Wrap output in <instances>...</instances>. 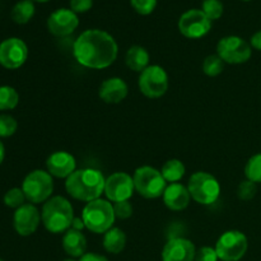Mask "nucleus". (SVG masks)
Instances as JSON below:
<instances>
[{"mask_svg": "<svg viewBox=\"0 0 261 261\" xmlns=\"http://www.w3.org/2000/svg\"><path fill=\"white\" fill-rule=\"evenodd\" d=\"M73 54L81 65L89 69H105L117 59L119 46L115 38L103 30H87L73 45Z\"/></svg>", "mask_w": 261, "mask_h": 261, "instance_id": "obj_1", "label": "nucleus"}, {"mask_svg": "<svg viewBox=\"0 0 261 261\" xmlns=\"http://www.w3.org/2000/svg\"><path fill=\"white\" fill-rule=\"evenodd\" d=\"M106 178L101 171L94 168H82L76 170L65 181L66 193L75 200L93 201L101 198L105 193Z\"/></svg>", "mask_w": 261, "mask_h": 261, "instance_id": "obj_2", "label": "nucleus"}, {"mask_svg": "<svg viewBox=\"0 0 261 261\" xmlns=\"http://www.w3.org/2000/svg\"><path fill=\"white\" fill-rule=\"evenodd\" d=\"M74 218L73 205L64 196L48 199L41 212V221L51 233H65L71 228Z\"/></svg>", "mask_w": 261, "mask_h": 261, "instance_id": "obj_3", "label": "nucleus"}, {"mask_svg": "<svg viewBox=\"0 0 261 261\" xmlns=\"http://www.w3.org/2000/svg\"><path fill=\"white\" fill-rule=\"evenodd\" d=\"M114 205L110 200L96 199L86 204L82 212V221L84 227L93 233H106L115 223Z\"/></svg>", "mask_w": 261, "mask_h": 261, "instance_id": "obj_4", "label": "nucleus"}, {"mask_svg": "<svg viewBox=\"0 0 261 261\" xmlns=\"http://www.w3.org/2000/svg\"><path fill=\"white\" fill-rule=\"evenodd\" d=\"M189 193L194 201L201 205H211L218 200L221 195V185L213 175L199 171L189 180Z\"/></svg>", "mask_w": 261, "mask_h": 261, "instance_id": "obj_5", "label": "nucleus"}, {"mask_svg": "<svg viewBox=\"0 0 261 261\" xmlns=\"http://www.w3.org/2000/svg\"><path fill=\"white\" fill-rule=\"evenodd\" d=\"M22 190L31 204L46 203L54 193L53 176L47 171H32L23 180Z\"/></svg>", "mask_w": 261, "mask_h": 261, "instance_id": "obj_6", "label": "nucleus"}, {"mask_svg": "<svg viewBox=\"0 0 261 261\" xmlns=\"http://www.w3.org/2000/svg\"><path fill=\"white\" fill-rule=\"evenodd\" d=\"M135 190L145 199H157L163 196L167 182L161 171L150 166H142L137 168L133 176Z\"/></svg>", "mask_w": 261, "mask_h": 261, "instance_id": "obj_7", "label": "nucleus"}, {"mask_svg": "<svg viewBox=\"0 0 261 261\" xmlns=\"http://www.w3.org/2000/svg\"><path fill=\"white\" fill-rule=\"evenodd\" d=\"M216 251L219 260L240 261L246 255L249 249V240L241 231H227L222 234L216 244Z\"/></svg>", "mask_w": 261, "mask_h": 261, "instance_id": "obj_8", "label": "nucleus"}, {"mask_svg": "<svg viewBox=\"0 0 261 261\" xmlns=\"http://www.w3.org/2000/svg\"><path fill=\"white\" fill-rule=\"evenodd\" d=\"M217 55L227 64H244L250 60L252 47L250 42L240 36H227L217 43Z\"/></svg>", "mask_w": 261, "mask_h": 261, "instance_id": "obj_9", "label": "nucleus"}, {"mask_svg": "<svg viewBox=\"0 0 261 261\" xmlns=\"http://www.w3.org/2000/svg\"><path fill=\"white\" fill-rule=\"evenodd\" d=\"M138 86L148 98H161L168 89V75L162 66L149 65L140 73Z\"/></svg>", "mask_w": 261, "mask_h": 261, "instance_id": "obj_10", "label": "nucleus"}, {"mask_svg": "<svg viewBox=\"0 0 261 261\" xmlns=\"http://www.w3.org/2000/svg\"><path fill=\"white\" fill-rule=\"evenodd\" d=\"M177 25L184 37L196 40L208 35L212 30V20L201 9H190L181 14Z\"/></svg>", "mask_w": 261, "mask_h": 261, "instance_id": "obj_11", "label": "nucleus"}, {"mask_svg": "<svg viewBox=\"0 0 261 261\" xmlns=\"http://www.w3.org/2000/svg\"><path fill=\"white\" fill-rule=\"evenodd\" d=\"M28 58V47L24 41L10 37L0 43V65L7 69H18Z\"/></svg>", "mask_w": 261, "mask_h": 261, "instance_id": "obj_12", "label": "nucleus"}, {"mask_svg": "<svg viewBox=\"0 0 261 261\" xmlns=\"http://www.w3.org/2000/svg\"><path fill=\"white\" fill-rule=\"evenodd\" d=\"M135 190L134 180L126 172H115L106 178L105 184V195L110 201L129 200Z\"/></svg>", "mask_w": 261, "mask_h": 261, "instance_id": "obj_13", "label": "nucleus"}, {"mask_svg": "<svg viewBox=\"0 0 261 261\" xmlns=\"http://www.w3.org/2000/svg\"><path fill=\"white\" fill-rule=\"evenodd\" d=\"M79 18L70 8L56 9L47 18V30L56 37H66L78 28Z\"/></svg>", "mask_w": 261, "mask_h": 261, "instance_id": "obj_14", "label": "nucleus"}, {"mask_svg": "<svg viewBox=\"0 0 261 261\" xmlns=\"http://www.w3.org/2000/svg\"><path fill=\"white\" fill-rule=\"evenodd\" d=\"M41 213L35 204H24L15 211L13 217L14 229L19 236L27 237L35 233L40 226Z\"/></svg>", "mask_w": 261, "mask_h": 261, "instance_id": "obj_15", "label": "nucleus"}, {"mask_svg": "<svg viewBox=\"0 0 261 261\" xmlns=\"http://www.w3.org/2000/svg\"><path fill=\"white\" fill-rule=\"evenodd\" d=\"M196 249L190 240L176 237L165 245L162 261H195Z\"/></svg>", "mask_w": 261, "mask_h": 261, "instance_id": "obj_16", "label": "nucleus"}, {"mask_svg": "<svg viewBox=\"0 0 261 261\" xmlns=\"http://www.w3.org/2000/svg\"><path fill=\"white\" fill-rule=\"evenodd\" d=\"M46 167H47V172L53 177L68 178L76 171V161L70 153L65 150H59L47 158Z\"/></svg>", "mask_w": 261, "mask_h": 261, "instance_id": "obj_17", "label": "nucleus"}, {"mask_svg": "<svg viewBox=\"0 0 261 261\" xmlns=\"http://www.w3.org/2000/svg\"><path fill=\"white\" fill-rule=\"evenodd\" d=\"M127 84L125 83L124 79L119 76H112V78L106 79L99 87V98L109 105H116L124 101L127 96Z\"/></svg>", "mask_w": 261, "mask_h": 261, "instance_id": "obj_18", "label": "nucleus"}, {"mask_svg": "<svg viewBox=\"0 0 261 261\" xmlns=\"http://www.w3.org/2000/svg\"><path fill=\"white\" fill-rule=\"evenodd\" d=\"M162 198L165 205L167 206L170 211L173 212H180L186 209L191 200V195L190 193H189V189L180 182L167 185Z\"/></svg>", "mask_w": 261, "mask_h": 261, "instance_id": "obj_19", "label": "nucleus"}, {"mask_svg": "<svg viewBox=\"0 0 261 261\" xmlns=\"http://www.w3.org/2000/svg\"><path fill=\"white\" fill-rule=\"evenodd\" d=\"M63 249L69 256L82 257L87 254V239L82 231L70 228L63 237Z\"/></svg>", "mask_w": 261, "mask_h": 261, "instance_id": "obj_20", "label": "nucleus"}, {"mask_svg": "<svg viewBox=\"0 0 261 261\" xmlns=\"http://www.w3.org/2000/svg\"><path fill=\"white\" fill-rule=\"evenodd\" d=\"M126 66L133 71L142 73L144 69L149 66V53L143 46L134 45L126 51L125 55Z\"/></svg>", "mask_w": 261, "mask_h": 261, "instance_id": "obj_21", "label": "nucleus"}, {"mask_svg": "<svg viewBox=\"0 0 261 261\" xmlns=\"http://www.w3.org/2000/svg\"><path fill=\"white\" fill-rule=\"evenodd\" d=\"M125 245H126V234L122 229L112 227L105 233L103 247L110 254H120L125 249Z\"/></svg>", "mask_w": 261, "mask_h": 261, "instance_id": "obj_22", "label": "nucleus"}, {"mask_svg": "<svg viewBox=\"0 0 261 261\" xmlns=\"http://www.w3.org/2000/svg\"><path fill=\"white\" fill-rule=\"evenodd\" d=\"M36 12L32 0H20L12 8L10 17L17 24H25L33 18Z\"/></svg>", "mask_w": 261, "mask_h": 261, "instance_id": "obj_23", "label": "nucleus"}, {"mask_svg": "<svg viewBox=\"0 0 261 261\" xmlns=\"http://www.w3.org/2000/svg\"><path fill=\"white\" fill-rule=\"evenodd\" d=\"M185 165H184L180 160H175V158H173V160H168L167 162L162 166V170H161V173H162L166 182L170 184L178 182V181L185 176Z\"/></svg>", "mask_w": 261, "mask_h": 261, "instance_id": "obj_24", "label": "nucleus"}, {"mask_svg": "<svg viewBox=\"0 0 261 261\" xmlns=\"http://www.w3.org/2000/svg\"><path fill=\"white\" fill-rule=\"evenodd\" d=\"M18 102H19V94L13 87H0V110L2 111L15 109Z\"/></svg>", "mask_w": 261, "mask_h": 261, "instance_id": "obj_25", "label": "nucleus"}, {"mask_svg": "<svg viewBox=\"0 0 261 261\" xmlns=\"http://www.w3.org/2000/svg\"><path fill=\"white\" fill-rule=\"evenodd\" d=\"M245 176L252 182L261 184V153H256L247 161L245 166Z\"/></svg>", "mask_w": 261, "mask_h": 261, "instance_id": "obj_26", "label": "nucleus"}, {"mask_svg": "<svg viewBox=\"0 0 261 261\" xmlns=\"http://www.w3.org/2000/svg\"><path fill=\"white\" fill-rule=\"evenodd\" d=\"M224 61L218 55L206 56L203 63V71L208 76H217L223 73Z\"/></svg>", "mask_w": 261, "mask_h": 261, "instance_id": "obj_27", "label": "nucleus"}, {"mask_svg": "<svg viewBox=\"0 0 261 261\" xmlns=\"http://www.w3.org/2000/svg\"><path fill=\"white\" fill-rule=\"evenodd\" d=\"M201 10L213 22V20L219 19L223 15L224 7L221 0H204L203 4H201Z\"/></svg>", "mask_w": 261, "mask_h": 261, "instance_id": "obj_28", "label": "nucleus"}, {"mask_svg": "<svg viewBox=\"0 0 261 261\" xmlns=\"http://www.w3.org/2000/svg\"><path fill=\"white\" fill-rule=\"evenodd\" d=\"M27 200L24 193H23L22 189L19 188H13L10 190L7 191V194L4 195V204L9 208H13L17 211L18 208H20L22 205H24V201Z\"/></svg>", "mask_w": 261, "mask_h": 261, "instance_id": "obj_29", "label": "nucleus"}, {"mask_svg": "<svg viewBox=\"0 0 261 261\" xmlns=\"http://www.w3.org/2000/svg\"><path fill=\"white\" fill-rule=\"evenodd\" d=\"M257 184L252 182L250 180H245L242 181L241 184L237 188V196H239L240 200L242 201H250L255 198L257 191Z\"/></svg>", "mask_w": 261, "mask_h": 261, "instance_id": "obj_30", "label": "nucleus"}, {"mask_svg": "<svg viewBox=\"0 0 261 261\" xmlns=\"http://www.w3.org/2000/svg\"><path fill=\"white\" fill-rule=\"evenodd\" d=\"M17 120L10 115H0V138H9L17 132Z\"/></svg>", "mask_w": 261, "mask_h": 261, "instance_id": "obj_31", "label": "nucleus"}, {"mask_svg": "<svg viewBox=\"0 0 261 261\" xmlns=\"http://www.w3.org/2000/svg\"><path fill=\"white\" fill-rule=\"evenodd\" d=\"M158 0H130L133 9L140 15H149L154 12Z\"/></svg>", "mask_w": 261, "mask_h": 261, "instance_id": "obj_32", "label": "nucleus"}, {"mask_svg": "<svg viewBox=\"0 0 261 261\" xmlns=\"http://www.w3.org/2000/svg\"><path fill=\"white\" fill-rule=\"evenodd\" d=\"M114 205L115 217L117 219H127L133 216V205L129 200L117 201L112 204Z\"/></svg>", "mask_w": 261, "mask_h": 261, "instance_id": "obj_33", "label": "nucleus"}, {"mask_svg": "<svg viewBox=\"0 0 261 261\" xmlns=\"http://www.w3.org/2000/svg\"><path fill=\"white\" fill-rule=\"evenodd\" d=\"M218 254L216 249L211 246H204L196 251L195 261H218Z\"/></svg>", "mask_w": 261, "mask_h": 261, "instance_id": "obj_34", "label": "nucleus"}, {"mask_svg": "<svg viewBox=\"0 0 261 261\" xmlns=\"http://www.w3.org/2000/svg\"><path fill=\"white\" fill-rule=\"evenodd\" d=\"M92 7H93V0H70V9L76 14L88 12Z\"/></svg>", "mask_w": 261, "mask_h": 261, "instance_id": "obj_35", "label": "nucleus"}, {"mask_svg": "<svg viewBox=\"0 0 261 261\" xmlns=\"http://www.w3.org/2000/svg\"><path fill=\"white\" fill-rule=\"evenodd\" d=\"M79 261H109L107 257L102 256V255L96 254V252H87L83 256L79 259Z\"/></svg>", "mask_w": 261, "mask_h": 261, "instance_id": "obj_36", "label": "nucleus"}, {"mask_svg": "<svg viewBox=\"0 0 261 261\" xmlns=\"http://www.w3.org/2000/svg\"><path fill=\"white\" fill-rule=\"evenodd\" d=\"M250 45H251V47L255 48V50L261 51V30L255 32L254 35L251 36V38H250Z\"/></svg>", "mask_w": 261, "mask_h": 261, "instance_id": "obj_37", "label": "nucleus"}, {"mask_svg": "<svg viewBox=\"0 0 261 261\" xmlns=\"http://www.w3.org/2000/svg\"><path fill=\"white\" fill-rule=\"evenodd\" d=\"M71 228L73 229H76V231H82V229L84 228V223L83 221H82V218H74L73 221V224H71Z\"/></svg>", "mask_w": 261, "mask_h": 261, "instance_id": "obj_38", "label": "nucleus"}, {"mask_svg": "<svg viewBox=\"0 0 261 261\" xmlns=\"http://www.w3.org/2000/svg\"><path fill=\"white\" fill-rule=\"evenodd\" d=\"M4 157H5V148H4V144H3V142L0 140V165H2L3 161H4Z\"/></svg>", "mask_w": 261, "mask_h": 261, "instance_id": "obj_39", "label": "nucleus"}, {"mask_svg": "<svg viewBox=\"0 0 261 261\" xmlns=\"http://www.w3.org/2000/svg\"><path fill=\"white\" fill-rule=\"evenodd\" d=\"M33 3H47V2H50V0H32Z\"/></svg>", "mask_w": 261, "mask_h": 261, "instance_id": "obj_40", "label": "nucleus"}, {"mask_svg": "<svg viewBox=\"0 0 261 261\" xmlns=\"http://www.w3.org/2000/svg\"><path fill=\"white\" fill-rule=\"evenodd\" d=\"M64 261H75L74 259H66V260H64Z\"/></svg>", "mask_w": 261, "mask_h": 261, "instance_id": "obj_41", "label": "nucleus"}, {"mask_svg": "<svg viewBox=\"0 0 261 261\" xmlns=\"http://www.w3.org/2000/svg\"><path fill=\"white\" fill-rule=\"evenodd\" d=\"M242 2H250V0H242Z\"/></svg>", "mask_w": 261, "mask_h": 261, "instance_id": "obj_42", "label": "nucleus"}, {"mask_svg": "<svg viewBox=\"0 0 261 261\" xmlns=\"http://www.w3.org/2000/svg\"><path fill=\"white\" fill-rule=\"evenodd\" d=\"M0 261H3V260H2V259H0Z\"/></svg>", "mask_w": 261, "mask_h": 261, "instance_id": "obj_43", "label": "nucleus"}]
</instances>
